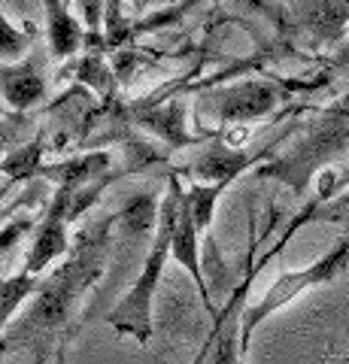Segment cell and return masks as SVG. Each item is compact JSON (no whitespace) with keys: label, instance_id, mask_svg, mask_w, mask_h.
Here are the masks:
<instances>
[{"label":"cell","instance_id":"cell-1","mask_svg":"<svg viewBox=\"0 0 349 364\" xmlns=\"http://www.w3.org/2000/svg\"><path fill=\"white\" fill-rule=\"evenodd\" d=\"M116 225L119 213H109L104 219L85 225L73 237L64 264L55 267L46 279H40V289L33 291L25 313L18 316L13 328H6L4 340H0V352L28 349L33 355V364H46L49 355H55L58 346L70 340L76 310L107 270Z\"/></svg>","mask_w":349,"mask_h":364},{"label":"cell","instance_id":"cell-2","mask_svg":"<svg viewBox=\"0 0 349 364\" xmlns=\"http://www.w3.org/2000/svg\"><path fill=\"white\" fill-rule=\"evenodd\" d=\"M183 179L179 173L167 176V195L161 200L159 210V228L152 234L149 255L143 261V270L137 282L131 286V291L122 298L112 310L107 313V325L122 337H134L140 346H146L152 340V301L159 291V279L171 258V243H173V228L179 215V200H183Z\"/></svg>","mask_w":349,"mask_h":364},{"label":"cell","instance_id":"cell-3","mask_svg":"<svg viewBox=\"0 0 349 364\" xmlns=\"http://www.w3.org/2000/svg\"><path fill=\"white\" fill-rule=\"evenodd\" d=\"M346 267H349V237H340V240H337L325 255H319L313 264L301 267V270H283L274 279V286L264 291L262 301L243 306V313H240V352L249 349L255 328L262 325L264 318H270L276 310H283L286 304H291L307 289H319V286L334 282Z\"/></svg>","mask_w":349,"mask_h":364},{"label":"cell","instance_id":"cell-4","mask_svg":"<svg viewBox=\"0 0 349 364\" xmlns=\"http://www.w3.org/2000/svg\"><path fill=\"white\" fill-rule=\"evenodd\" d=\"M346 143H349V97H343L331 109H325V116L313 124V131H307V136L295 146V152L267 164L262 170V176L279 179L286 186H291L295 195H304L313 173L322 164H328L331 155L340 152Z\"/></svg>","mask_w":349,"mask_h":364},{"label":"cell","instance_id":"cell-5","mask_svg":"<svg viewBox=\"0 0 349 364\" xmlns=\"http://www.w3.org/2000/svg\"><path fill=\"white\" fill-rule=\"evenodd\" d=\"M283 100V91L267 82H240L198 95V116H210L222 124H243L270 116Z\"/></svg>","mask_w":349,"mask_h":364},{"label":"cell","instance_id":"cell-6","mask_svg":"<svg viewBox=\"0 0 349 364\" xmlns=\"http://www.w3.org/2000/svg\"><path fill=\"white\" fill-rule=\"evenodd\" d=\"M73 198L76 191L73 188H55V195L49 198V207L43 222L37 225V234H33V243L28 249V258H25V267L40 277L55 258H61L70 252V237H67V225H70V210H73Z\"/></svg>","mask_w":349,"mask_h":364},{"label":"cell","instance_id":"cell-7","mask_svg":"<svg viewBox=\"0 0 349 364\" xmlns=\"http://www.w3.org/2000/svg\"><path fill=\"white\" fill-rule=\"evenodd\" d=\"M255 234H252V243H249V258H246V273H243V282L240 289L231 294V301L222 306V310L213 316V337H216V343H213V352H210V361L207 364H243V352H240V340H237V310L243 306L246 294L252 289V279L255 273L262 270L258 267V261L252 258L255 255Z\"/></svg>","mask_w":349,"mask_h":364},{"label":"cell","instance_id":"cell-8","mask_svg":"<svg viewBox=\"0 0 349 364\" xmlns=\"http://www.w3.org/2000/svg\"><path fill=\"white\" fill-rule=\"evenodd\" d=\"M270 149H274V146H264L262 152L249 155V152L231 149V146L216 140V143H210V149L204 155H198L195 161L179 170V176H188L195 182H207V186H231L246 167H252L255 161H262L264 155H270Z\"/></svg>","mask_w":349,"mask_h":364},{"label":"cell","instance_id":"cell-9","mask_svg":"<svg viewBox=\"0 0 349 364\" xmlns=\"http://www.w3.org/2000/svg\"><path fill=\"white\" fill-rule=\"evenodd\" d=\"M46 76H43V58L40 52H33L28 61L6 64L0 61V95H4L6 107L16 112H28L46 97Z\"/></svg>","mask_w":349,"mask_h":364},{"label":"cell","instance_id":"cell-10","mask_svg":"<svg viewBox=\"0 0 349 364\" xmlns=\"http://www.w3.org/2000/svg\"><path fill=\"white\" fill-rule=\"evenodd\" d=\"M198 240H200V231L195 219H191V210L186 203V191H183V200H179V215H176V228H173V243H171V258H176L179 264L188 270V277L195 279L198 294L204 301L207 310L216 316L213 310V298H210V289H207V279H204V267H200V255H198Z\"/></svg>","mask_w":349,"mask_h":364},{"label":"cell","instance_id":"cell-11","mask_svg":"<svg viewBox=\"0 0 349 364\" xmlns=\"http://www.w3.org/2000/svg\"><path fill=\"white\" fill-rule=\"evenodd\" d=\"M43 9H46V43H49V55L55 61L73 58L80 52V46L85 40L82 25L70 9H67L64 0H43Z\"/></svg>","mask_w":349,"mask_h":364},{"label":"cell","instance_id":"cell-12","mask_svg":"<svg viewBox=\"0 0 349 364\" xmlns=\"http://www.w3.org/2000/svg\"><path fill=\"white\" fill-rule=\"evenodd\" d=\"M134 124H140L143 131L155 134L159 140H164L167 149H179V146L191 143V136L186 134V104L183 100H167L161 107L152 109H134L131 112Z\"/></svg>","mask_w":349,"mask_h":364},{"label":"cell","instance_id":"cell-13","mask_svg":"<svg viewBox=\"0 0 349 364\" xmlns=\"http://www.w3.org/2000/svg\"><path fill=\"white\" fill-rule=\"evenodd\" d=\"M107 164H109V152H88L80 158H64L58 164H43L37 179L52 182L55 188L82 191V188H88V182L104 173Z\"/></svg>","mask_w":349,"mask_h":364},{"label":"cell","instance_id":"cell-14","mask_svg":"<svg viewBox=\"0 0 349 364\" xmlns=\"http://www.w3.org/2000/svg\"><path fill=\"white\" fill-rule=\"evenodd\" d=\"M43 152H46V140H43V134H33L28 143L16 146L13 152H6L0 158V176L9 182L37 179L43 167Z\"/></svg>","mask_w":349,"mask_h":364},{"label":"cell","instance_id":"cell-15","mask_svg":"<svg viewBox=\"0 0 349 364\" xmlns=\"http://www.w3.org/2000/svg\"><path fill=\"white\" fill-rule=\"evenodd\" d=\"M37 289H40V279L28 270H18L16 277L0 279V340H4L9 322H13V316L18 313V306L28 298H33Z\"/></svg>","mask_w":349,"mask_h":364},{"label":"cell","instance_id":"cell-16","mask_svg":"<svg viewBox=\"0 0 349 364\" xmlns=\"http://www.w3.org/2000/svg\"><path fill=\"white\" fill-rule=\"evenodd\" d=\"M159 210H161V203L152 191L134 195L119 210V228L125 234H155V228H159Z\"/></svg>","mask_w":349,"mask_h":364},{"label":"cell","instance_id":"cell-17","mask_svg":"<svg viewBox=\"0 0 349 364\" xmlns=\"http://www.w3.org/2000/svg\"><path fill=\"white\" fill-rule=\"evenodd\" d=\"M228 186H207V182H195L188 179V188H186V203L191 210V219H195L200 237L207 234V228L213 225V213H216V203L222 198V191Z\"/></svg>","mask_w":349,"mask_h":364},{"label":"cell","instance_id":"cell-18","mask_svg":"<svg viewBox=\"0 0 349 364\" xmlns=\"http://www.w3.org/2000/svg\"><path fill=\"white\" fill-rule=\"evenodd\" d=\"M31 128H33V119L28 116V112H13V116L0 119V155L13 152L21 143H28L25 136H28Z\"/></svg>","mask_w":349,"mask_h":364},{"label":"cell","instance_id":"cell-19","mask_svg":"<svg viewBox=\"0 0 349 364\" xmlns=\"http://www.w3.org/2000/svg\"><path fill=\"white\" fill-rule=\"evenodd\" d=\"M28 43H31L28 33H21L18 28H13L9 25V18L0 13V61L18 58V55L28 49Z\"/></svg>","mask_w":349,"mask_h":364},{"label":"cell","instance_id":"cell-20","mask_svg":"<svg viewBox=\"0 0 349 364\" xmlns=\"http://www.w3.org/2000/svg\"><path fill=\"white\" fill-rule=\"evenodd\" d=\"M31 225L33 222L28 219V215H21V219H13L4 231H0V261L6 258V252L21 240V237H25V231H31Z\"/></svg>","mask_w":349,"mask_h":364},{"label":"cell","instance_id":"cell-21","mask_svg":"<svg viewBox=\"0 0 349 364\" xmlns=\"http://www.w3.org/2000/svg\"><path fill=\"white\" fill-rule=\"evenodd\" d=\"M213 343H216V337H213V331H210V337L204 340V346H200V352H198V358L191 361V364H207L210 361V352H213Z\"/></svg>","mask_w":349,"mask_h":364},{"label":"cell","instance_id":"cell-22","mask_svg":"<svg viewBox=\"0 0 349 364\" xmlns=\"http://www.w3.org/2000/svg\"><path fill=\"white\" fill-rule=\"evenodd\" d=\"M67 343H70V340H67ZM67 343L58 346V352L52 355V364H67Z\"/></svg>","mask_w":349,"mask_h":364},{"label":"cell","instance_id":"cell-23","mask_svg":"<svg viewBox=\"0 0 349 364\" xmlns=\"http://www.w3.org/2000/svg\"><path fill=\"white\" fill-rule=\"evenodd\" d=\"M0 270H4V261H0Z\"/></svg>","mask_w":349,"mask_h":364},{"label":"cell","instance_id":"cell-24","mask_svg":"<svg viewBox=\"0 0 349 364\" xmlns=\"http://www.w3.org/2000/svg\"><path fill=\"white\" fill-rule=\"evenodd\" d=\"M343 364H349V358H346V361H343Z\"/></svg>","mask_w":349,"mask_h":364},{"label":"cell","instance_id":"cell-25","mask_svg":"<svg viewBox=\"0 0 349 364\" xmlns=\"http://www.w3.org/2000/svg\"><path fill=\"white\" fill-rule=\"evenodd\" d=\"M255 4H258V0H255Z\"/></svg>","mask_w":349,"mask_h":364}]
</instances>
